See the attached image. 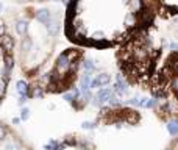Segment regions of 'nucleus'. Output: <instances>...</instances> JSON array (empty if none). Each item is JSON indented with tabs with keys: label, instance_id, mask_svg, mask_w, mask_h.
Segmentation results:
<instances>
[{
	"label": "nucleus",
	"instance_id": "obj_1",
	"mask_svg": "<svg viewBox=\"0 0 178 150\" xmlns=\"http://www.w3.org/2000/svg\"><path fill=\"white\" fill-rule=\"evenodd\" d=\"M145 19V0H70L64 14V36L81 47H120Z\"/></svg>",
	"mask_w": 178,
	"mask_h": 150
},
{
	"label": "nucleus",
	"instance_id": "obj_2",
	"mask_svg": "<svg viewBox=\"0 0 178 150\" xmlns=\"http://www.w3.org/2000/svg\"><path fill=\"white\" fill-rule=\"evenodd\" d=\"M142 33L147 47L163 70L178 59V0H145Z\"/></svg>",
	"mask_w": 178,
	"mask_h": 150
},
{
	"label": "nucleus",
	"instance_id": "obj_3",
	"mask_svg": "<svg viewBox=\"0 0 178 150\" xmlns=\"http://www.w3.org/2000/svg\"><path fill=\"white\" fill-rule=\"evenodd\" d=\"M17 59V38L5 16H0V103L8 92Z\"/></svg>",
	"mask_w": 178,
	"mask_h": 150
},
{
	"label": "nucleus",
	"instance_id": "obj_4",
	"mask_svg": "<svg viewBox=\"0 0 178 150\" xmlns=\"http://www.w3.org/2000/svg\"><path fill=\"white\" fill-rule=\"evenodd\" d=\"M156 99L163 100V103L178 108V59L169 69Z\"/></svg>",
	"mask_w": 178,
	"mask_h": 150
},
{
	"label": "nucleus",
	"instance_id": "obj_5",
	"mask_svg": "<svg viewBox=\"0 0 178 150\" xmlns=\"http://www.w3.org/2000/svg\"><path fill=\"white\" fill-rule=\"evenodd\" d=\"M0 150H33V147L8 124L0 122Z\"/></svg>",
	"mask_w": 178,
	"mask_h": 150
},
{
	"label": "nucleus",
	"instance_id": "obj_6",
	"mask_svg": "<svg viewBox=\"0 0 178 150\" xmlns=\"http://www.w3.org/2000/svg\"><path fill=\"white\" fill-rule=\"evenodd\" d=\"M53 150H97V149L86 138L78 135H70L66 139H63V142H59V146L55 147Z\"/></svg>",
	"mask_w": 178,
	"mask_h": 150
},
{
	"label": "nucleus",
	"instance_id": "obj_7",
	"mask_svg": "<svg viewBox=\"0 0 178 150\" xmlns=\"http://www.w3.org/2000/svg\"><path fill=\"white\" fill-rule=\"evenodd\" d=\"M170 120H178V108H175L174 111H172ZM170 120H169V122H170ZM163 150H178V131L169 139V142L166 144V147H164Z\"/></svg>",
	"mask_w": 178,
	"mask_h": 150
}]
</instances>
